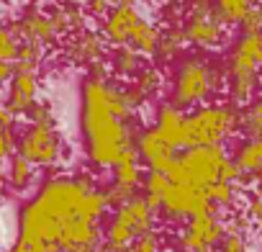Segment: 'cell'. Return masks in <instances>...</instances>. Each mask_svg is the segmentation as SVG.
<instances>
[{"label":"cell","mask_w":262,"mask_h":252,"mask_svg":"<svg viewBox=\"0 0 262 252\" xmlns=\"http://www.w3.org/2000/svg\"><path fill=\"white\" fill-rule=\"evenodd\" d=\"M144 106L147 100L134 88L111 75L108 62L88 70L80 85V132L85 157L95 170H111L137 147Z\"/></svg>","instance_id":"obj_1"},{"label":"cell","mask_w":262,"mask_h":252,"mask_svg":"<svg viewBox=\"0 0 262 252\" xmlns=\"http://www.w3.org/2000/svg\"><path fill=\"white\" fill-rule=\"evenodd\" d=\"M111 211L105 191L93 175H54L21 208L18 237L11 252H59L64 226L77 216L105 219Z\"/></svg>","instance_id":"obj_2"},{"label":"cell","mask_w":262,"mask_h":252,"mask_svg":"<svg viewBox=\"0 0 262 252\" xmlns=\"http://www.w3.org/2000/svg\"><path fill=\"white\" fill-rule=\"evenodd\" d=\"M226 90V65L211 52H185L170 75V95L167 100L183 111L201 108L213 103Z\"/></svg>","instance_id":"obj_3"},{"label":"cell","mask_w":262,"mask_h":252,"mask_svg":"<svg viewBox=\"0 0 262 252\" xmlns=\"http://www.w3.org/2000/svg\"><path fill=\"white\" fill-rule=\"evenodd\" d=\"M226 98L247 108L262 90V34H239L226 57Z\"/></svg>","instance_id":"obj_4"},{"label":"cell","mask_w":262,"mask_h":252,"mask_svg":"<svg viewBox=\"0 0 262 252\" xmlns=\"http://www.w3.org/2000/svg\"><path fill=\"white\" fill-rule=\"evenodd\" d=\"M242 123V108L229 100L206 103L185 113V150L188 147H208L226 144Z\"/></svg>","instance_id":"obj_5"},{"label":"cell","mask_w":262,"mask_h":252,"mask_svg":"<svg viewBox=\"0 0 262 252\" xmlns=\"http://www.w3.org/2000/svg\"><path fill=\"white\" fill-rule=\"evenodd\" d=\"M157 216L160 211L152 208L147 198L139 193L131 201L111 208V216L105 219V226H103V242L113 247L116 252H123L137 237L157 229Z\"/></svg>","instance_id":"obj_6"},{"label":"cell","mask_w":262,"mask_h":252,"mask_svg":"<svg viewBox=\"0 0 262 252\" xmlns=\"http://www.w3.org/2000/svg\"><path fill=\"white\" fill-rule=\"evenodd\" d=\"M226 144H208V147H188L178 155L175 165L170 167L167 178L172 183H185L195 188H208L221 178V167L226 162Z\"/></svg>","instance_id":"obj_7"},{"label":"cell","mask_w":262,"mask_h":252,"mask_svg":"<svg viewBox=\"0 0 262 252\" xmlns=\"http://www.w3.org/2000/svg\"><path fill=\"white\" fill-rule=\"evenodd\" d=\"M18 155H24L29 162L39 165V167H54L64 160V139L57 129V121H49V123H29L26 129L21 132L18 137V144H16Z\"/></svg>","instance_id":"obj_8"},{"label":"cell","mask_w":262,"mask_h":252,"mask_svg":"<svg viewBox=\"0 0 262 252\" xmlns=\"http://www.w3.org/2000/svg\"><path fill=\"white\" fill-rule=\"evenodd\" d=\"M226 234V221L219 216V211H206L198 216H190L180 224L175 234V252H206L216 249L221 237Z\"/></svg>","instance_id":"obj_9"},{"label":"cell","mask_w":262,"mask_h":252,"mask_svg":"<svg viewBox=\"0 0 262 252\" xmlns=\"http://www.w3.org/2000/svg\"><path fill=\"white\" fill-rule=\"evenodd\" d=\"M206 211H219V208L211 203V198L203 188L170 180V188L162 196V206H160V216L165 221L183 224L190 216H198V214H206Z\"/></svg>","instance_id":"obj_10"},{"label":"cell","mask_w":262,"mask_h":252,"mask_svg":"<svg viewBox=\"0 0 262 252\" xmlns=\"http://www.w3.org/2000/svg\"><path fill=\"white\" fill-rule=\"evenodd\" d=\"M142 183H144L142 160H139V152H137V147H134V150H128V152L111 167V183L103 185L105 198H108V206L116 208V206L131 201L134 196H139Z\"/></svg>","instance_id":"obj_11"},{"label":"cell","mask_w":262,"mask_h":252,"mask_svg":"<svg viewBox=\"0 0 262 252\" xmlns=\"http://www.w3.org/2000/svg\"><path fill=\"white\" fill-rule=\"evenodd\" d=\"M142 18L144 16L139 11L137 0H121V3H116L105 13L103 26H100V34L105 36V41L111 47H128L131 34H134V29L139 26Z\"/></svg>","instance_id":"obj_12"},{"label":"cell","mask_w":262,"mask_h":252,"mask_svg":"<svg viewBox=\"0 0 262 252\" xmlns=\"http://www.w3.org/2000/svg\"><path fill=\"white\" fill-rule=\"evenodd\" d=\"M183 34L188 47L201 52H213L226 41V24L219 18V13L208 16H185L183 18Z\"/></svg>","instance_id":"obj_13"},{"label":"cell","mask_w":262,"mask_h":252,"mask_svg":"<svg viewBox=\"0 0 262 252\" xmlns=\"http://www.w3.org/2000/svg\"><path fill=\"white\" fill-rule=\"evenodd\" d=\"M67 57L72 65L77 67H95V65H103L108 59V41L100 31H93V29H80L70 36V44H67Z\"/></svg>","instance_id":"obj_14"},{"label":"cell","mask_w":262,"mask_h":252,"mask_svg":"<svg viewBox=\"0 0 262 252\" xmlns=\"http://www.w3.org/2000/svg\"><path fill=\"white\" fill-rule=\"evenodd\" d=\"M137 152H139V160L147 170L152 173H170V167L175 165L178 160V150L170 147L157 132L155 126H147V129L139 132L137 137Z\"/></svg>","instance_id":"obj_15"},{"label":"cell","mask_w":262,"mask_h":252,"mask_svg":"<svg viewBox=\"0 0 262 252\" xmlns=\"http://www.w3.org/2000/svg\"><path fill=\"white\" fill-rule=\"evenodd\" d=\"M155 132L178 152L185 150V111L172 106L170 100L160 103L155 111Z\"/></svg>","instance_id":"obj_16"},{"label":"cell","mask_w":262,"mask_h":252,"mask_svg":"<svg viewBox=\"0 0 262 252\" xmlns=\"http://www.w3.org/2000/svg\"><path fill=\"white\" fill-rule=\"evenodd\" d=\"M13 31L24 39V41H31V44H39V47H49L57 41L59 31L52 21L49 13L39 11V8H31L21 16V21L13 26Z\"/></svg>","instance_id":"obj_17"},{"label":"cell","mask_w":262,"mask_h":252,"mask_svg":"<svg viewBox=\"0 0 262 252\" xmlns=\"http://www.w3.org/2000/svg\"><path fill=\"white\" fill-rule=\"evenodd\" d=\"M39 100V77L36 72H18L11 77V90H8V100L6 108L13 116H29V111L36 106Z\"/></svg>","instance_id":"obj_18"},{"label":"cell","mask_w":262,"mask_h":252,"mask_svg":"<svg viewBox=\"0 0 262 252\" xmlns=\"http://www.w3.org/2000/svg\"><path fill=\"white\" fill-rule=\"evenodd\" d=\"M231 160L242 167L244 180L262 183V137H244L242 142H236Z\"/></svg>","instance_id":"obj_19"},{"label":"cell","mask_w":262,"mask_h":252,"mask_svg":"<svg viewBox=\"0 0 262 252\" xmlns=\"http://www.w3.org/2000/svg\"><path fill=\"white\" fill-rule=\"evenodd\" d=\"M105 62H108V70L116 80H128V82L147 67V57L131 47H111Z\"/></svg>","instance_id":"obj_20"},{"label":"cell","mask_w":262,"mask_h":252,"mask_svg":"<svg viewBox=\"0 0 262 252\" xmlns=\"http://www.w3.org/2000/svg\"><path fill=\"white\" fill-rule=\"evenodd\" d=\"M185 47H188V41H185L183 26H167V29H162L160 44H157V52H155L157 65H175L185 54Z\"/></svg>","instance_id":"obj_21"},{"label":"cell","mask_w":262,"mask_h":252,"mask_svg":"<svg viewBox=\"0 0 262 252\" xmlns=\"http://www.w3.org/2000/svg\"><path fill=\"white\" fill-rule=\"evenodd\" d=\"M57 31L59 34H75L80 29H85V18H88V11L80 8L75 0H62L59 6H54V11L49 13Z\"/></svg>","instance_id":"obj_22"},{"label":"cell","mask_w":262,"mask_h":252,"mask_svg":"<svg viewBox=\"0 0 262 252\" xmlns=\"http://www.w3.org/2000/svg\"><path fill=\"white\" fill-rule=\"evenodd\" d=\"M247 226H249V221L244 219V214L229 219V221H226V234L221 237L216 252H249Z\"/></svg>","instance_id":"obj_23"},{"label":"cell","mask_w":262,"mask_h":252,"mask_svg":"<svg viewBox=\"0 0 262 252\" xmlns=\"http://www.w3.org/2000/svg\"><path fill=\"white\" fill-rule=\"evenodd\" d=\"M131 88H134L147 103L152 100V98H157L160 95V90H162V85H165V75H162V70L160 67H155V65H147L134 80L128 82Z\"/></svg>","instance_id":"obj_24"},{"label":"cell","mask_w":262,"mask_h":252,"mask_svg":"<svg viewBox=\"0 0 262 252\" xmlns=\"http://www.w3.org/2000/svg\"><path fill=\"white\" fill-rule=\"evenodd\" d=\"M259 0H213V8L226 26H239Z\"/></svg>","instance_id":"obj_25"},{"label":"cell","mask_w":262,"mask_h":252,"mask_svg":"<svg viewBox=\"0 0 262 252\" xmlns=\"http://www.w3.org/2000/svg\"><path fill=\"white\" fill-rule=\"evenodd\" d=\"M34 162H29L24 155H13L11 157V162H8V185L13 188V191H26L31 183H34V178H36V173H34Z\"/></svg>","instance_id":"obj_26"},{"label":"cell","mask_w":262,"mask_h":252,"mask_svg":"<svg viewBox=\"0 0 262 252\" xmlns=\"http://www.w3.org/2000/svg\"><path fill=\"white\" fill-rule=\"evenodd\" d=\"M206 193H208L211 203H213L216 208H224V211L236 208V203H239V198H242L239 183H229V180H216V183H211V185L206 188Z\"/></svg>","instance_id":"obj_27"},{"label":"cell","mask_w":262,"mask_h":252,"mask_svg":"<svg viewBox=\"0 0 262 252\" xmlns=\"http://www.w3.org/2000/svg\"><path fill=\"white\" fill-rule=\"evenodd\" d=\"M167 188H170V178H167L165 173H152V170H147L144 183H142V196L147 198V203H149L152 208L160 211L162 196L167 193Z\"/></svg>","instance_id":"obj_28"},{"label":"cell","mask_w":262,"mask_h":252,"mask_svg":"<svg viewBox=\"0 0 262 252\" xmlns=\"http://www.w3.org/2000/svg\"><path fill=\"white\" fill-rule=\"evenodd\" d=\"M239 134L242 137H262V90L257 93V98L247 108H242Z\"/></svg>","instance_id":"obj_29"},{"label":"cell","mask_w":262,"mask_h":252,"mask_svg":"<svg viewBox=\"0 0 262 252\" xmlns=\"http://www.w3.org/2000/svg\"><path fill=\"white\" fill-rule=\"evenodd\" d=\"M41 59H44V47L31 44V41H24L21 49H18V57H16L13 67L18 72H36L39 65H41Z\"/></svg>","instance_id":"obj_30"},{"label":"cell","mask_w":262,"mask_h":252,"mask_svg":"<svg viewBox=\"0 0 262 252\" xmlns=\"http://www.w3.org/2000/svg\"><path fill=\"white\" fill-rule=\"evenodd\" d=\"M18 49H21V44H18V34L13 31V29H0V62H16V57H18Z\"/></svg>","instance_id":"obj_31"},{"label":"cell","mask_w":262,"mask_h":252,"mask_svg":"<svg viewBox=\"0 0 262 252\" xmlns=\"http://www.w3.org/2000/svg\"><path fill=\"white\" fill-rule=\"evenodd\" d=\"M160 249H162V237H160L157 229H152V232L137 237L123 252H160Z\"/></svg>","instance_id":"obj_32"},{"label":"cell","mask_w":262,"mask_h":252,"mask_svg":"<svg viewBox=\"0 0 262 252\" xmlns=\"http://www.w3.org/2000/svg\"><path fill=\"white\" fill-rule=\"evenodd\" d=\"M242 214H244V219H247L252 226H262V196H259L257 191H252V193L247 196V203H244Z\"/></svg>","instance_id":"obj_33"},{"label":"cell","mask_w":262,"mask_h":252,"mask_svg":"<svg viewBox=\"0 0 262 252\" xmlns=\"http://www.w3.org/2000/svg\"><path fill=\"white\" fill-rule=\"evenodd\" d=\"M239 29L244 34H262V0L244 16V21L239 24Z\"/></svg>","instance_id":"obj_34"},{"label":"cell","mask_w":262,"mask_h":252,"mask_svg":"<svg viewBox=\"0 0 262 252\" xmlns=\"http://www.w3.org/2000/svg\"><path fill=\"white\" fill-rule=\"evenodd\" d=\"M111 8H113V6L108 3V0H88V6H85L88 16H93V18H105V13H108Z\"/></svg>","instance_id":"obj_35"},{"label":"cell","mask_w":262,"mask_h":252,"mask_svg":"<svg viewBox=\"0 0 262 252\" xmlns=\"http://www.w3.org/2000/svg\"><path fill=\"white\" fill-rule=\"evenodd\" d=\"M16 75V67L11 65V62H0V82H6L8 77H13Z\"/></svg>","instance_id":"obj_36"},{"label":"cell","mask_w":262,"mask_h":252,"mask_svg":"<svg viewBox=\"0 0 262 252\" xmlns=\"http://www.w3.org/2000/svg\"><path fill=\"white\" fill-rule=\"evenodd\" d=\"M157 6H165V8H170V6H180L183 0H155Z\"/></svg>","instance_id":"obj_37"},{"label":"cell","mask_w":262,"mask_h":252,"mask_svg":"<svg viewBox=\"0 0 262 252\" xmlns=\"http://www.w3.org/2000/svg\"><path fill=\"white\" fill-rule=\"evenodd\" d=\"M0 203H3V185H0Z\"/></svg>","instance_id":"obj_38"},{"label":"cell","mask_w":262,"mask_h":252,"mask_svg":"<svg viewBox=\"0 0 262 252\" xmlns=\"http://www.w3.org/2000/svg\"><path fill=\"white\" fill-rule=\"evenodd\" d=\"M108 3H111V6H116V3H121V0H108Z\"/></svg>","instance_id":"obj_39"},{"label":"cell","mask_w":262,"mask_h":252,"mask_svg":"<svg viewBox=\"0 0 262 252\" xmlns=\"http://www.w3.org/2000/svg\"><path fill=\"white\" fill-rule=\"evenodd\" d=\"M206 252H216V249H206Z\"/></svg>","instance_id":"obj_40"}]
</instances>
